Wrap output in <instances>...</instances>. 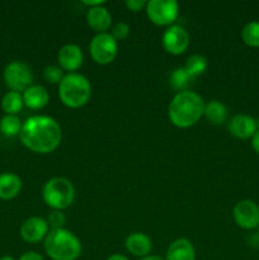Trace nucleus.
<instances>
[{
  "mask_svg": "<svg viewBox=\"0 0 259 260\" xmlns=\"http://www.w3.org/2000/svg\"><path fill=\"white\" fill-rule=\"evenodd\" d=\"M62 132L57 121L48 116H32L23 122L19 140L23 146L37 154H50L61 144Z\"/></svg>",
  "mask_w": 259,
  "mask_h": 260,
  "instance_id": "f257e3e1",
  "label": "nucleus"
},
{
  "mask_svg": "<svg viewBox=\"0 0 259 260\" xmlns=\"http://www.w3.org/2000/svg\"><path fill=\"white\" fill-rule=\"evenodd\" d=\"M205 104L202 96L196 91H179L170 101L168 116L178 128H189L203 117Z\"/></svg>",
  "mask_w": 259,
  "mask_h": 260,
  "instance_id": "f03ea898",
  "label": "nucleus"
},
{
  "mask_svg": "<svg viewBox=\"0 0 259 260\" xmlns=\"http://www.w3.org/2000/svg\"><path fill=\"white\" fill-rule=\"evenodd\" d=\"M43 246L46 254L52 260H76L83 250L78 236L66 229L50 230Z\"/></svg>",
  "mask_w": 259,
  "mask_h": 260,
  "instance_id": "7ed1b4c3",
  "label": "nucleus"
},
{
  "mask_svg": "<svg viewBox=\"0 0 259 260\" xmlns=\"http://www.w3.org/2000/svg\"><path fill=\"white\" fill-rule=\"evenodd\" d=\"M58 96L63 106L73 109L81 108L91 96L90 81L81 74H66L58 84Z\"/></svg>",
  "mask_w": 259,
  "mask_h": 260,
  "instance_id": "20e7f679",
  "label": "nucleus"
},
{
  "mask_svg": "<svg viewBox=\"0 0 259 260\" xmlns=\"http://www.w3.org/2000/svg\"><path fill=\"white\" fill-rule=\"evenodd\" d=\"M42 198L46 206L52 208V211H63L73 205L75 188L68 178H51L43 185Z\"/></svg>",
  "mask_w": 259,
  "mask_h": 260,
  "instance_id": "39448f33",
  "label": "nucleus"
},
{
  "mask_svg": "<svg viewBox=\"0 0 259 260\" xmlns=\"http://www.w3.org/2000/svg\"><path fill=\"white\" fill-rule=\"evenodd\" d=\"M145 12L155 25L170 27L179 15V4L175 0H150Z\"/></svg>",
  "mask_w": 259,
  "mask_h": 260,
  "instance_id": "423d86ee",
  "label": "nucleus"
},
{
  "mask_svg": "<svg viewBox=\"0 0 259 260\" xmlns=\"http://www.w3.org/2000/svg\"><path fill=\"white\" fill-rule=\"evenodd\" d=\"M89 52L91 58L98 65H108L113 62L118 53V42L111 33H98L89 43Z\"/></svg>",
  "mask_w": 259,
  "mask_h": 260,
  "instance_id": "0eeeda50",
  "label": "nucleus"
},
{
  "mask_svg": "<svg viewBox=\"0 0 259 260\" xmlns=\"http://www.w3.org/2000/svg\"><path fill=\"white\" fill-rule=\"evenodd\" d=\"M5 85L10 91L23 93L33 85V73L27 63L22 61H12L8 63L3 73Z\"/></svg>",
  "mask_w": 259,
  "mask_h": 260,
  "instance_id": "6e6552de",
  "label": "nucleus"
},
{
  "mask_svg": "<svg viewBox=\"0 0 259 260\" xmlns=\"http://www.w3.org/2000/svg\"><path fill=\"white\" fill-rule=\"evenodd\" d=\"M189 35L183 27L177 24H173L165 29L163 33L161 43L164 50L168 53L174 56H179L187 51L189 46Z\"/></svg>",
  "mask_w": 259,
  "mask_h": 260,
  "instance_id": "1a4fd4ad",
  "label": "nucleus"
},
{
  "mask_svg": "<svg viewBox=\"0 0 259 260\" xmlns=\"http://www.w3.org/2000/svg\"><path fill=\"white\" fill-rule=\"evenodd\" d=\"M236 225L244 230H253L259 226V206L251 200L239 201L233 210Z\"/></svg>",
  "mask_w": 259,
  "mask_h": 260,
  "instance_id": "9d476101",
  "label": "nucleus"
},
{
  "mask_svg": "<svg viewBox=\"0 0 259 260\" xmlns=\"http://www.w3.org/2000/svg\"><path fill=\"white\" fill-rule=\"evenodd\" d=\"M48 229L50 228L46 218L33 216V217L27 218L20 226V238L28 244H37L45 240L47 234L50 233Z\"/></svg>",
  "mask_w": 259,
  "mask_h": 260,
  "instance_id": "9b49d317",
  "label": "nucleus"
},
{
  "mask_svg": "<svg viewBox=\"0 0 259 260\" xmlns=\"http://www.w3.org/2000/svg\"><path fill=\"white\" fill-rule=\"evenodd\" d=\"M57 61L58 66L63 71H69V74L75 73L83 65L84 53L78 45L68 43V45H63L58 51Z\"/></svg>",
  "mask_w": 259,
  "mask_h": 260,
  "instance_id": "f8f14e48",
  "label": "nucleus"
},
{
  "mask_svg": "<svg viewBox=\"0 0 259 260\" xmlns=\"http://www.w3.org/2000/svg\"><path fill=\"white\" fill-rule=\"evenodd\" d=\"M228 128L234 137L240 140L250 139L258 131L256 119L248 114H235L231 117L228 123Z\"/></svg>",
  "mask_w": 259,
  "mask_h": 260,
  "instance_id": "ddd939ff",
  "label": "nucleus"
},
{
  "mask_svg": "<svg viewBox=\"0 0 259 260\" xmlns=\"http://www.w3.org/2000/svg\"><path fill=\"white\" fill-rule=\"evenodd\" d=\"M124 246L130 254L141 259L150 255L152 250V241L146 234L132 233L126 238Z\"/></svg>",
  "mask_w": 259,
  "mask_h": 260,
  "instance_id": "4468645a",
  "label": "nucleus"
},
{
  "mask_svg": "<svg viewBox=\"0 0 259 260\" xmlns=\"http://www.w3.org/2000/svg\"><path fill=\"white\" fill-rule=\"evenodd\" d=\"M86 23L89 27L98 33H107L112 24V15L104 5L90 8L86 13Z\"/></svg>",
  "mask_w": 259,
  "mask_h": 260,
  "instance_id": "2eb2a0df",
  "label": "nucleus"
},
{
  "mask_svg": "<svg viewBox=\"0 0 259 260\" xmlns=\"http://www.w3.org/2000/svg\"><path fill=\"white\" fill-rule=\"evenodd\" d=\"M22 96L24 106L32 111H40L45 108L50 101V94L42 85H30L23 91Z\"/></svg>",
  "mask_w": 259,
  "mask_h": 260,
  "instance_id": "dca6fc26",
  "label": "nucleus"
},
{
  "mask_svg": "<svg viewBox=\"0 0 259 260\" xmlns=\"http://www.w3.org/2000/svg\"><path fill=\"white\" fill-rule=\"evenodd\" d=\"M165 260H196V250L188 239L180 238L173 241L165 254Z\"/></svg>",
  "mask_w": 259,
  "mask_h": 260,
  "instance_id": "f3484780",
  "label": "nucleus"
},
{
  "mask_svg": "<svg viewBox=\"0 0 259 260\" xmlns=\"http://www.w3.org/2000/svg\"><path fill=\"white\" fill-rule=\"evenodd\" d=\"M22 179L14 173H2L0 174V200L9 201L17 197L22 190Z\"/></svg>",
  "mask_w": 259,
  "mask_h": 260,
  "instance_id": "a211bd4d",
  "label": "nucleus"
},
{
  "mask_svg": "<svg viewBox=\"0 0 259 260\" xmlns=\"http://www.w3.org/2000/svg\"><path fill=\"white\" fill-rule=\"evenodd\" d=\"M203 116L207 118L210 123L218 126V124L225 123L228 119V107L220 101H210L205 104Z\"/></svg>",
  "mask_w": 259,
  "mask_h": 260,
  "instance_id": "6ab92c4d",
  "label": "nucleus"
},
{
  "mask_svg": "<svg viewBox=\"0 0 259 260\" xmlns=\"http://www.w3.org/2000/svg\"><path fill=\"white\" fill-rule=\"evenodd\" d=\"M195 81V78L185 70L184 66H179V68H175L172 71L169 76V83L172 85V88L174 90L179 91H185L189 90V85Z\"/></svg>",
  "mask_w": 259,
  "mask_h": 260,
  "instance_id": "aec40b11",
  "label": "nucleus"
},
{
  "mask_svg": "<svg viewBox=\"0 0 259 260\" xmlns=\"http://www.w3.org/2000/svg\"><path fill=\"white\" fill-rule=\"evenodd\" d=\"M23 106H24V103H23L22 93L8 91L2 99V108L7 114L18 116V113L22 111Z\"/></svg>",
  "mask_w": 259,
  "mask_h": 260,
  "instance_id": "412c9836",
  "label": "nucleus"
},
{
  "mask_svg": "<svg viewBox=\"0 0 259 260\" xmlns=\"http://www.w3.org/2000/svg\"><path fill=\"white\" fill-rule=\"evenodd\" d=\"M22 126L23 122L20 121V118L18 116L5 114V116L0 119V131H2V134L7 137L19 136Z\"/></svg>",
  "mask_w": 259,
  "mask_h": 260,
  "instance_id": "4be33fe9",
  "label": "nucleus"
},
{
  "mask_svg": "<svg viewBox=\"0 0 259 260\" xmlns=\"http://www.w3.org/2000/svg\"><path fill=\"white\" fill-rule=\"evenodd\" d=\"M184 68L185 70L196 79L206 73V70H207L208 68V61L205 56L196 53V55L189 56V57L187 58Z\"/></svg>",
  "mask_w": 259,
  "mask_h": 260,
  "instance_id": "5701e85b",
  "label": "nucleus"
},
{
  "mask_svg": "<svg viewBox=\"0 0 259 260\" xmlns=\"http://www.w3.org/2000/svg\"><path fill=\"white\" fill-rule=\"evenodd\" d=\"M241 38L245 45L250 47H259V22L253 20L246 23L241 30Z\"/></svg>",
  "mask_w": 259,
  "mask_h": 260,
  "instance_id": "b1692460",
  "label": "nucleus"
},
{
  "mask_svg": "<svg viewBox=\"0 0 259 260\" xmlns=\"http://www.w3.org/2000/svg\"><path fill=\"white\" fill-rule=\"evenodd\" d=\"M63 70L60 68V66H56V65H50V66H46L45 70H43V78L45 80L47 81L48 84H60L61 80L63 79Z\"/></svg>",
  "mask_w": 259,
  "mask_h": 260,
  "instance_id": "393cba45",
  "label": "nucleus"
},
{
  "mask_svg": "<svg viewBox=\"0 0 259 260\" xmlns=\"http://www.w3.org/2000/svg\"><path fill=\"white\" fill-rule=\"evenodd\" d=\"M48 223V228L51 230H58V229H63L66 223V216L62 211H52L46 218Z\"/></svg>",
  "mask_w": 259,
  "mask_h": 260,
  "instance_id": "a878e982",
  "label": "nucleus"
},
{
  "mask_svg": "<svg viewBox=\"0 0 259 260\" xmlns=\"http://www.w3.org/2000/svg\"><path fill=\"white\" fill-rule=\"evenodd\" d=\"M130 32H131V28H130V25L127 24V23L118 22L113 25V28H112L111 36L118 42V41L126 40L130 36Z\"/></svg>",
  "mask_w": 259,
  "mask_h": 260,
  "instance_id": "bb28decb",
  "label": "nucleus"
},
{
  "mask_svg": "<svg viewBox=\"0 0 259 260\" xmlns=\"http://www.w3.org/2000/svg\"><path fill=\"white\" fill-rule=\"evenodd\" d=\"M124 5L127 7V9H130L131 12H141V10H145L146 8L147 2L145 0H126L124 2Z\"/></svg>",
  "mask_w": 259,
  "mask_h": 260,
  "instance_id": "cd10ccee",
  "label": "nucleus"
},
{
  "mask_svg": "<svg viewBox=\"0 0 259 260\" xmlns=\"http://www.w3.org/2000/svg\"><path fill=\"white\" fill-rule=\"evenodd\" d=\"M18 260H45V259H43V256L41 255V254H38L37 251L30 250V251H25V253H23Z\"/></svg>",
  "mask_w": 259,
  "mask_h": 260,
  "instance_id": "c85d7f7f",
  "label": "nucleus"
},
{
  "mask_svg": "<svg viewBox=\"0 0 259 260\" xmlns=\"http://www.w3.org/2000/svg\"><path fill=\"white\" fill-rule=\"evenodd\" d=\"M84 5H86V7H89V9L90 8H95V7H101V5H104L106 4V2L104 0H93V2H90V0H83Z\"/></svg>",
  "mask_w": 259,
  "mask_h": 260,
  "instance_id": "c756f323",
  "label": "nucleus"
},
{
  "mask_svg": "<svg viewBox=\"0 0 259 260\" xmlns=\"http://www.w3.org/2000/svg\"><path fill=\"white\" fill-rule=\"evenodd\" d=\"M251 146H253L254 151L259 155V129L254 134V136L251 137Z\"/></svg>",
  "mask_w": 259,
  "mask_h": 260,
  "instance_id": "7c9ffc66",
  "label": "nucleus"
},
{
  "mask_svg": "<svg viewBox=\"0 0 259 260\" xmlns=\"http://www.w3.org/2000/svg\"><path fill=\"white\" fill-rule=\"evenodd\" d=\"M106 260H130L126 255H122V254H112L109 255Z\"/></svg>",
  "mask_w": 259,
  "mask_h": 260,
  "instance_id": "2f4dec72",
  "label": "nucleus"
},
{
  "mask_svg": "<svg viewBox=\"0 0 259 260\" xmlns=\"http://www.w3.org/2000/svg\"><path fill=\"white\" fill-rule=\"evenodd\" d=\"M140 260H165V259L160 258V256H157V255H147V256H145V258H141Z\"/></svg>",
  "mask_w": 259,
  "mask_h": 260,
  "instance_id": "473e14b6",
  "label": "nucleus"
},
{
  "mask_svg": "<svg viewBox=\"0 0 259 260\" xmlns=\"http://www.w3.org/2000/svg\"><path fill=\"white\" fill-rule=\"evenodd\" d=\"M0 260H15V258H14V256H12V255H4V256H2V258H0Z\"/></svg>",
  "mask_w": 259,
  "mask_h": 260,
  "instance_id": "72a5a7b5",
  "label": "nucleus"
},
{
  "mask_svg": "<svg viewBox=\"0 0 259 260\" xmlns=\"http://www.w3.org/2000/svg\"><path fill=\"white\" fill-rule=\"evenodd\" d=\"M258 235H259V226H258Z\"/></svg>",
  "mask_w": 259,
  "mask_h": 260,
  "instance_id": "f704fd0d",
  "label": "nucleus"
}]
</instances>
